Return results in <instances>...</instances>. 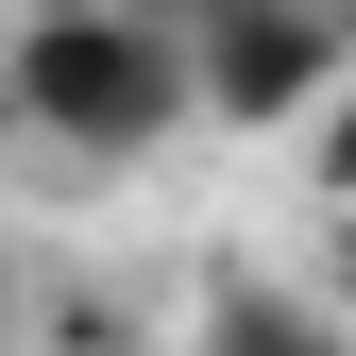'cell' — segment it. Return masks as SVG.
<instances>
[{
  "instance_id": "6da1fadb",
  "label": "cell",
  "mask_w": 356,
  "mask_h": 356,
  "mask_svg": "<svg viewBox=\"0 0 356 356\" xmlns=\"http://www.w3.org/2000/svg\"><path fill=\"white\" fill-rule=\"evenodd\" d=\"M34 136H85V153H153L170 119H187V34L136 17V0H51V17H17V51H0Z\"/></svg>"
},
{
  "instance_id": "7a4b0ae2",
  "label": "cell",
  "mask_w": 356,
  "mask_h": 356,
  "mask_svg": "<svg viewBox=\"0 0 356 356\" xmlns=\"http://www.w3.org/2000/svg\"><path fill=\"white\" fill-rule=\"evenodd\" d=\"M170 34H187V102H220V119H289V102H339L356 85V34L339 17L220 0V17H170Z\"/></svg>"
},
{
  "instance_id": "3957f363",
  "label": "cell",
  "mask_w": 356,
  "mask_h": 356,
  "mask_svg": "<svg viewBox=\"0 0 356 356\" xmlns=\"http://www.w3.org/2000/svg\"><path fill=\"white\" fill-rule=\"evenodd\" d=\"M204 356H339V305H305V289H220L204 305Z\"/></svg>"
},
{
  "instance_id": "277c9868",
  "label": "cell",
  "mask_w": 356,
  "mask_h": 356,
  "mask_svg": "<svg viewBox=\"0 0 356 356\" xmlns=\"http://www.w3.org/2000/svg\"><path fill=\"white\" fill-rule=\"evenodd\" d=\"M323 187H339V220H356V85H339V119H323Z\"/></svg>"
},
{
  "instance_id": "5b68a950",
  "label": "cell",
  "mask_w": 356,
  "mask_h": 356,
  "mask_svg": "<svg viewBox=\"0 0 356 356\" xmlns=\"http://www.w3.org/2000/svg\"><path fill=\"white\" fill-rule=\"evenodd\" d=\"M339 305H356V220H339Z\"/></svg>"
}]
</instances>
